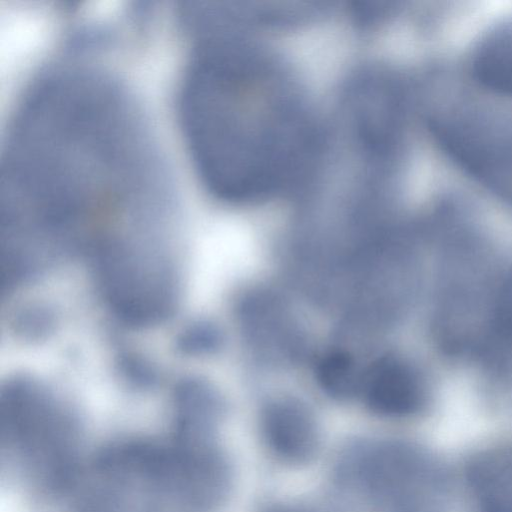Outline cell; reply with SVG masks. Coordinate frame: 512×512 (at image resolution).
<instances>
[{"label": "cell", "mask_w": 512, "mask_h": 512, "mask_svg": "<svg viewBox=\"0 0 512 512\" xmlns=\"http://www.w3.org/2000/svg\"><path fill=\"white\" fill-rule=\"evenodd\" d=\"M230 485L218 441L129 438L83 469L74 512H215Z\"/></svg>", "instance_id": "obj_2"}, {"label": "cell", "mask_w": 512, "mask_h": 512, "mask_svg": "<svg viewBox=\"0 0 512 512\" xmlns=\"http://www.w3.org/2000/svg\"><path fill=\"white\" fill-rule=\"evenodd\" d=\"M0 439L9 463L35 488L60 495L77 485L83 471L77 417L41 381L16 375L4 383Z\"/></svg>", "instance_id": "obj_3"}, {"label": "cell", "mask_w": 512, "mask_h": 512, "mask_svg": "<svg viewBox=\"0 0 512 512\" xmlns=\"http://www.w3.org/2000/svg\"><path fill=\"white\" fill-rule=\"evenodd\" d=\"M471 68L483 87L512 97V19L497 24L481 38Z\"/></svg>", "instance_id": "obj_11"}, {"label": "cell", "mask_w": 512, "mask_h": 512, "mask_svg": "<svg viewBox=\"0 0 512 512\" xmlns=\"http://www.w3.org/2000/svg\"><path fill=\"white\" fill-rule=\"evenodd\" d=\"M448 155L480 182L512 201V119L456 106L429 119Z\"/></svg>", "instance_id": "obj_6"}, {"label": "cell", "mask_w": 512, "mask_h": 512, "mask_svg": "<svg viewBox=\"0 0 512 512\" xmlns=\"http://www.w3.org/2000/svg\"><path fill=\"white\" fill-rule=\"evenodd\" d=\"M332 490L358 512H446L447 479L427 449L393 439H362L341 452Z\"/></svg>", "instance_id": "obj_4"}, {"label": "cell", "mask_w": 512, "mask_h": 512, "mask_svg": "<svg viewBox=\"0 0 512 512\" xmlns=\"http://www.w3.org/2000/svg\"><path fill=\"white\" fill-rule=\"evenodd\" d=\"M222 341V333L216 325L199 321L183 329L177 338V347L186 355H207L218 350Z\"/></svg>", "instance_id": "obj_13"}, {"label": "cell", "mask_w": 512, "mask_h": 512, "mask_svg": "<svg viewBox=\"0 0 512 512\" xmlns=\"http://www.w3.org/2000/svg\"><path fill=\"white\" fill-rule=\"evenodd\" d=\"M139 229L101 233L91 244V261L98 291L114 317L147 328L174 313L180 281L170 253Z\"/></svg>", "instance_id": "obj_5"}, {"label": "cell", "mask_w": 512, "mask_h": 512, "mask_svg": "<svg viewBox=\"0 0 512 512\" xmlns=\"http://www.w3.org/2000/svg\"><path fill=\"white\" fill-rule=\"evenodd\" d=\"M235 316L251 355L269 367L303 362L310 354L304 325L288 301L268 287H251L236 300Z\"/></svg>", "instance_id": "obj_7"}, {"label": "cell", "mask_w": 512, "mask_h": 512, "mask_svg": "<svg viewBox=\"0 0 512 512\" xmlns=\"http://www.w3.org/2000/svg\"><path fill=\"white\" fill-rule=\"evenodd\" d=\"M363 363L345 347H335L322 354L315 372L319 386L334 399L357 398Z\"/></svg>", "instance_id": "obj_12"}, {"label": "cell", "mask_w": 512, "mask_h": 512, "mask_svg": "<svg viewBox=\"0 0 512 512\" xmlns=\"http://www.w3.org/2000/svg\"><path fill=\"white\" fill-rule=\"evenodd\" d=\"M267 512H324L321 507H314L302 503H284L270 508Z\"/></svg>", "instance_id": "obj_15"}, {"label": "cell", "mask_w": 512, "mask_h": 512, "mask_svg": "<svg viewBox=\"0 0 512 512\" xmlns=\"http://www.w3.org/2000/svg\"><path fill=\"white\" fill-rule=\"evenodd\" d=\"M179 105L195 166L222 199L282 192L313 160L317 135L297 87L272 59L223 33L196 39Z\"/></svg>", "instance_id": "obj_1"}, {"label": "cell", "mask_w": 512, "mask_h": 512, "mask_svg": "<svg viewBox=\"0 0 512 512\" xmlns=\"http://www.w3.org/2000/svg\"><path fill=\"white\" fill-rule=\"evenodd\" d=\"M466 478L478 512H512V444L474 456Z\"/></svg>", "instance_id": "obj_10"}, {"label": "cell", "mask_w": 512, "mask_h": 512, "mask_svg": "<svg viewBox=\"0 0 512 512\" xmlns=\"http://www.w3.org/2000/svg\"><path fill=\"white\" fill-rule=\"evenodd\" d=\"M357 398L372 412L407 417L426 404V389L417 369L403 357L383 353L363 365Z\"/></svg>", "instance_id": "obj_8"}, {"label": "cell", "mask_w": 512, "mask_h": 512, "mask_svg": "<svg viewBox=\"0 0 512 512\" xmlns=\"http://www.w3.org/2000/svg\"><path fill=\"white\" fill-rule=\"evenodd\" d=\"M51 322V315L47 310L40 307H30L19 313L15 324L22 333L39 335L49 330Z\"/></svg>", "instance_id": "obj_14"}, {"label": "cell", "mask_w": 512, "mask_h": 512, "mask_svg": "<svg viewBox=\"0 0 512 512\" xmlns=\"http://www.w3.org/2000/svg\"><path fill=\"white\" fill-rule=\"evenodd\" d=\"M260 428L270 451L290 464L309 462L319 449L320 434L311 409L293 397H277L262 408Z\"/></svg>", "instance_id": "obj_9"}]
</instances>
